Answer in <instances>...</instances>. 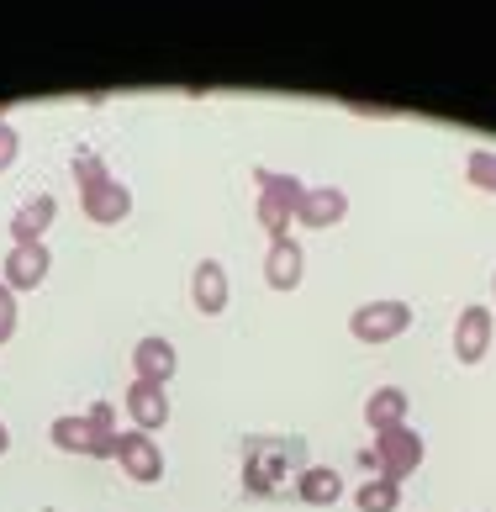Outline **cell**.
I'll return each mask as SVG.
<instances>
[{"mask_svg":"<svg viewBox=\"0 0 496 512\" xmlns=\"http://www.w3.org/2000/svg\"><path fill=\"white\" fill-rule=\"evenodd\" d=\"M43 275H48V249L43 243H16L11 259H6V286L32 291V286H43Z\"/></svg>","mask_w":496,"mask_h":512,"instance_id":"obj_4","label":"cell"},{"mask_svg":"<svg viewBox=\"0 0 496 512\" xmlns=\"http://www.w3.org/2000/svg\"><path fill=\"white\" fill-rule=\"evenodd\" d=\"M11 328H16V301H11V286H0V344L11 338Z\"/></svg>","mask_w":496,"mask_h":512,"instance_id":"obj_19","label":"cell"},{"mask_svg":"<svg viewBox=\"0 0 496 512\" xmlns=\"http://www.w3.org/2000/svg\"><path fill=\"white\" fill-rule=\"evenodd\" d=\"M85 175V212L95 222H122L127 217V191H122V180H106V169L95 164V159H80L74 164Z\"/></svg>","mask_w":496,"mask_h":512,"instance_id":"obj_2","label":"cell"},{"mask_svg":"<svg viewBox=\"0 0 496 512\" xmlns=\"http://www.w3.org/2000/svg\"><path fill=\"white\" fill-rule=\"evenodd\" d=\"M53 444H59V449H80V454H117V444L101 439V433L90 428V417H59V423H53Z\"/></svg>","mask_w":496,"mask_h":512,"instance_id":"obj_7","label":"cell"},{"mask_svg":"<svg viewBox=\"0 0 496 512\" xmlns=\"http://www.w3.org/2000/svg\"><path fill=\"white\" fill-rule=\"evenodd\" d=\"M359 507L365 512H391L396 507V486L391 481H370L365 491H359Z\"/></svg>","mask_w":496,"mask_h":512,"instance_id":"obj_17","label":"cell"},{"mask_svg":"<svg viewBox=\"0 0 496 512\" xmlns=\"http://www.w3.org/2000/svg\"><path fill=\"white\" fill-rule=\"evenodd\" d=\"M16 154V138H11V127H0V164H6Z\"/></svg>","mask_w":496,"mask_h":512,"instance_id":"obj_22","label":"cell"},{"mask_svg":"<svg viewBox=\"0 0 496 512\" xmlns=\"http://www.w3.org/2000/svg\"><path fill=\"white\" fill-rule=\"evenodd\" d=\"M291 206H296V185H280L275 175H264V222H270L275 233L285 227V212H291Z\"/></svg>","mask_w":496,"mask_h":512,"instance_id":"obj_13","label":"cell"},{"mask_svg":"<svg viewBox=\"0 0 496 512\" xmlns=\"http://www.w3.org/2000/svg\"><path fill=\"white\" fill-rule=\"evenodd\" d=\"M53 212H59V201L53 196H37V201H27L22 212H16V243H43V233H48V222H53Z\"/></svg>","mask_w":496,"mask_h":512,"instance_id":"obj_10","label":"cell"},{"mask_svg":"<svg viewBox=\"0 0 496 512\" xmlns=\"http://www.w3.org/2000/svg\"><path fill=\"white\" fill-rule=\"evenodd\" d=\"M190 291H196V307L201 312H222L227 307V275H222V264H196V280H190Z\"/></svg>","mask_w":496,"mask_h":512,"instance_id":"obj_11","label":"cell"},{"mask_svg":"<svg viewBox=\"0 0 496 512\" xmlns=\"http://www.w3.org/2000/svg\"><path fill=\"white\" fill-rule=\"evenodd\" d=\"M132 370H138V381L164 386L169 375H175V349H169L164 338H143V344L132 349Z\"/></svg>","mask_w":496,"mask_h":512,"instance_id":"obj_6","label":"cell"},{"mask_svg":"<svg viewBox=\"0 0 496 512\" xmlns=\"http://www.w3.org/2000/svg\"><path fill=\"white\" fill-rule=\"evenodd\" d=\"M402 407H407V396H402V391L375 396V402H370V423H375V428H380V423H391V417H402Z\"/></svg>","mask_w":496,"mask_h":512,"instance_id":"obj_18","label":"cell"},{"mask_svg":"<svg viewBox=\"0 0 496 512\" xmlns=\"http://www.w3.org/2000/svg\"><path fill=\"white\" fill-rule=\"evenodd\" d=\"M338 476H333V470H301V497H307V502H333L338 497Z\"/></svg>","mask_w":496,"mask_h":512,"instance_id":"obj_15","label":"cell"},{"mask_svg":"<svg viewBox=\"0 0 496 512\" xmlns=\"http://www.w3.org/2000/svg\"><path fill=\"white\" fill-rule=\"evenodd\" d=\"M127 412H132V423H138V433L164 428V417H169V396H164V386L132 381V391H127Z\"/></svg>","mask_w":496,"mask_h":512,"instance_id":"obj_5","label":"cell"},{"mask_svg":"<svg viewBox=\"0 0 496 512\" xmlns=\"http://www.w3.org/2000/svg\"><path fill=\"white\" fill-rule=\"evenodd\" d=\"M375 454H380V470H386V481H396L407 465H417V454H423V444H417L407 428H391L386 439H380V449H375Z\"/></svg>","mask_w":496,"mask_h":512,"instance_id":"obj_9","label":"cell"},{"mask_svg":"<svg viewBox=\"0 0 496 512\" xmlns=\"http://www.w3.org/2000/svg\"><path fill=\"white\" fill-rule=\"evenodd\" d=\"M11 449V433H6V423H0V454H6Z\"/></svg>","mask_w":496,"mask_h":512,"instance_id":"obj_23","label":"cell"},{"mask_svg":"<svg viewBox=\"0 0 496 512\" xmlns=\"http://www.w3.org/2000/svg\"><path fill=\"white\" fill-rule=\"evenodd\" d=\"M117 460L132 481H159L164 476V454L154 444V433H122L117 439Z\"/></svg>","mask_w":496,"mask_h":512,"instance_id":"obj_3","label":"cell"},{"mask_svg":"<svg viewBox=\"0 0 496 512\" xmlns=\"http://www.w3.org/2000/svg\"><path fill=\"white\" fill-rule=\"evenodd\" d=\"M296 460H301L296 439H254V444H248V476L243 481L270 497V491H280L275 476H285V465H296Z\"/></svg>","mask_w":496,"mask_h":512,"instance_id":"obj_1","label":"cell"},{"mask_svg":"<svg viewBox=\"0 0 496 512\" xmlns=\"http://www.w3.org/2000/svg\"><path fill=\"white\" fill-rule=\"evenodd\" d=\"M402 328H407V307H402V301H380V307L354 312V333L359 338H391Z\"/></svg>","mask_w":496,"mask_h":512,"instance_id":"obj_8","label":"cell"},{"mask_svg":"<svg viewBox=\"0 0 496 512\" xmlns=\"http://www.w3.org/2000/svg\"><path fill=\"white\" fill-rule=\"evenodd\" d=\"M486 349V312H465L460 322V359H481Z\"/></svg>","mask_w":496,"mask_h":512,"instance_id":"obj_16","label":"cell"},{"mask_svg":"<svg viewBox=\"0 0 496 512\" xmlns=\"http://www.w3.org/2000/svg\"><path fill=\"white\" fill-rule=\"evenodd\" d=\"M90 428L101 433V439L117 444V433H111V407H106V402H95V407H90Z\"/></svg>","mask_w":496,"mask_h":512,"instance_id":"obj_20","label":"cell"},{"mask_svg":"<svg viewBox=\"0 0 496 512\" xmlns=\"http://www.w3.org/2000/svg\"><path fill=\"white\" fill-rule=\"evenodd\" d=\"M296 280H301V249H296V243H285V238H275V249H270V286L285 291V286H296Z\"/></svg>","mask_w":496,"mask_h":512,"instance_id":"obj_12","label":"cell"},{"mask_svg":"<svg viewBox=\"0 0 496 512\" xmlns=\"http://www.w3.org/2000/svg\"><path fill=\"white\" fill-rule=\"evenodd\" d=\"M470 169L481 175V185H486V191H496V159H486V154H481V159H475Z\"/></svg>","mask_w":496,"mask_h":512,"instance_id":"obj_21","label":"cell"},{"mask_svg":"<svg viewBox=\"0 0 496 512\" xmlns=\"http://www.w3.org/2000/svg\"><path fill=\"white\" fill-rule=\"evenodd\" d=\"M338 212H343V196L338 191H312L307 201H301V222H312V227H328Z\"/></svg>","mask_w":496,"mask_h":512,"instance_id":"obj_14","label":"cell"}]
</instances>
